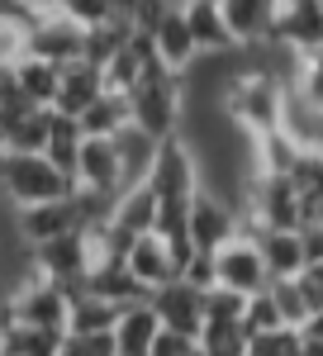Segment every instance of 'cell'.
<instances>
[{
	"label": "cell",
	"mask_w": 323,
	"mask_h": 356,
	"mask_svg": "<svg viewBox=\"0 0 323 356\" xmlns=\"http://www.w3.org/2000/svg\"><path fill=\"white\" fill-rule=\"evenodd\" d=\"M57 356H114V337L109 332H67Z\"/></svg>",
	"instance_id": "32"
},
{
	"label": "cell",
	"mask_w": 323,
	"mask_h": 356,
	"mask_svg": "<svg viewBox=\"0 0 323 356\" xmlns=\"http://www.w3.org/2000/svg\"><path fill=\"white\" fill-rule=\"evenodd\" d=\"M77 152H81V124L53 110V134H48V152H43V157H48L62 176L77 181Z\"/></svg>",
	"instance_id": "26"
},
{
	"label": "cell",
	"mask_w": 323,
	"mask_h": 356,
	"mask_svg": "<svg viewBox=\"0 0 323 356\" xmlns=\"http://www.w3.org/2000/svg\"><path fill=\"white\" fill-rule=\"evenodd\" d=\"M152 314H157L162 328L171 332H186V337H195L200 342V328H205V290H195V285H186L181 275L171 280V285H162V290H152Z\"/></svg>",
	"instance_id": "8"
},
{
	"label": "cell",
	"mask_w": 323,
	"mask_h": 356,
	"mask_svg": "<svg viewBox=\"0 0 323 356\" xmlns=\"http://www.w3.org/2000/svg\"><path fill=\"white\" fill-rule=\"evenodd\" d=\"M186 233H190V247H195V252H210V257H214L223 243H233V238L242 233V219H238V209H233L228 200L200 191L195 200H190Z\"/></svg>",
	"instance_id": "5"
},
{
	"label": "cell",
	"mask_w": 323,
	"mask_h": 356,
	"mask_svg": "<svg viewBox=\"0 0 323 356\" xmlns=\"http://www.w3.org/2000/svg\"><path fill=\"white\" fill-rule=\"evenodd\" d=\"M247 356H299V332L281 328V332H262L247 342Z\"/></svg>",
	"instance_id": "33"
},
{
	"label": "cell",
	"mask_w": 323,
	"mask_h": 356,
	"mask_svg": "<svg viewBox=\"0 0 323 356\" xmlns=\"http://www.w3.org/2000/svg\"><path fill=\"white\" fill-rule=\"evenodd\" d=\"M72 295V314H67V332H114L119 323V304H109L105 295H95V290H67Z\"/></svg>",
	"instance_id": "20"
},
{
	"label": "cell",
	"mask_w": 323,
	"mask_h": 356,
	"mask_svg": "<svg viewBox=\"0 0 323 356\" xmlns=\"http://www.w3.org/2000/svg\"><path fill=\"white\" fill-rule=\"evenodd\" d=\"M181 10H186V24H190V33H195V43H200V57L233 53V48H238V43L228 38V29H223L219 0H186Z\"/></svg>",
	"instance_id": "19"
},
{
	"label": "cell",
	"mask_w": 323,
	"mask_h": 356,
	"mask_svg": "<svg viewBox=\"0 0 323 356\" xmlns=\"http://www.w3.org/2000/svg\"><path fill=\"white\" fill-rule=\"evenodd\" d=\"M247 328L242 323H205L200 328V356H247Z\"/></svg>",
	"instance_id": "27"
},
{
	"label": "cell",
	"mask_w": 323,
	"mask_h": 356,
	"mask_svg": "<svg viewBox=\"0 0 323 356\" xmlns=\"http://www.w3.org/2000/svg\"><path fill=\"white\" fill-rule=\"evenodd\" d=\"M257 247H262V261H267L271 280H295L304 271V243L295 233H257Z\"/></svg>",
	"instance_id": "23"
},
{
	"label": "cell",
	"mask_w": 323,
	"mask_h": 356,
	"mask_svg": "<svg viewBox=\"0 0 323 356\" xmlns=\"http://www.w3.org/2000/svg\"><path fill=\"white\" fill-rule=\"evenodd\" d=\"M319 10H323V0H319Z\"/></svg>",
	"instance_id": "42"
},
{
	"label": "cell",
	"mask_w": 323,
	"mask_h": 356,
	"mask_svg": "<svg viewBox=\"0 0 323 356\" xmlns=\"http://www.w3.org/2000/svg\"><path fill=\"white\" fill-rule=\"evenodd\" d=\"M124 266H129V275H134L148 295H152V290H162V285H171V280L181 275L171 243H166V238H157V233H143V238H134L129 257H124Z\"/></svg>",
	"instance_id": "12"
},
{
	"label": "cell",
	"mask_w": 323,
	"mask_h": 356,
	"mask_svg": "<svg viewBox=\"0 0 323 356\" xmlns=\"http://www.w3.org/2000/svg\"><path fill=\"white\" fill-rule=\"evenodd\" d=\"M15 228H19V243L33 252V247L57 243V238H67V233H81V209H77V200H57V204L15 209Z\"/></svg>",
	"instance_id": "10"
},
{
	"label": "cell",
	"mask_w": 323,
	"mask_h": 356,
	"mask_svg": "<svg viewBox=\"0 0 323 356\" xmlns=\"http://www.w3.org/2000/svg\"><path fill=\"white\" fill-rule=\"evenodd\" d=\"M29 33H33V24L24 15H5L0 19V72H15L29 57Z\"/></svg>",
	"instance_id": "28"
},
{
	"label": "cell",
	"mask_w": 323,
	"mask_h": 356,
	"mask_svg": "<svg viewBox=\"0 0 323 356\" xmlns=\"http://www.w3.org/2000/svg\"><path fill=\"white\" fill-rule=\"evenodd\" d=\"M247 314V295H233V290H205V323H242Z\"/></svg>",
	"instance_id": "31"
},
{
	"label": "cell",
	"mask_w": 323,
	"mask_h": 356,
	"mask_svg": "<svg viewBox=\"0 0 323 356\" xmlns=\"http://www.w3.org/2000/svg\"><path fill=\"white\" fill-rule=\"evenodd\" d=\"M299 332H304V337H319V342H323V309H319V314H314V318H309Z\"/></svg>",
	"instance_id": "40"
},
{
	"label": "cell",
	"mask_w": 323,
	"mask_h": 356,
	"mask_svg": "<svg viewBox=\"0 0 323 356\" xmlns=\"http://www.w3.org/2000/svg\"><path fill=\"white\" fill-rule=\"evenodd\" d=\"M33 257V266L57 280V285H67V290H77L86 285V275H90V247H86V233H67V238H57V243H43L29 252Z\"/></svg>",
	"instance_id": "9"
},
{
	"label": "cell",
	"mask_w": 323,
	"mask_h": 356,
	"mask_svg": "<svg viewBox=\"0 0 323 356\" xmlns=\"http://www.w3.org/2000/svg\"><path fill=\"white\" fill-rule=\"evenodd\" d=\"M242 328H247V337H262V332H281V328H285V323H281V309H276V300H271V285L262 290V295L247 300Z\"/></svg>",
	"instance_id": "29"
},
{
	"label": "cell",
	"mask_w": 323,
	"mask_h": 356,
	"mask_svg": "<svg viewBox=\"0 0 323 356\" xmlns=\"http://www.w3.org/2000/svg\"><path fill=\"white\" fill-rule=\"evenodd\" d=\"M290 181L299 191V228L304 223H323V152H299Z\"/></svg>",
	"instance_id": "22"
},
{
	"label": "cell",
	"mask_w": 323,
	"mask_h": 356,
	"mask_svg": "<svg viewBox=\"0 0 323 356\" xmlns=\"http://www.w3.org/2000/svg\"><path fill=\"white\" fill-rule=\"evenodd\" d=\"M114 152H119V176H124V191H129V186H143V181L152 176L162 143L129 124V129H119V134H114Z\"/></svg>",
	"instance_id": "17"
},
{
	"label": "cell",
	"mask_w": 323,
	"mask_h": 356,
	"mask_svg": "<svg viewBox=\"0 0 323 356\" xmlns=\"http://www.w3.org/2000/svg\"><path fill=\"white\" fill-rule=\"evenodd\" d=\"M299 356H323V342H319V337H304V332H299Z\"/></svg>",
	"instance_id": "39"
},
{
	"label": "cell",
	"mask_w": 323,
	"mask_h": 356,
	"mask_svg": "<svg viewBox=\"0 0 323 356\" xmlns=\"http://www.w3.org/2000/svg\"><path fill=\"white\" fill-rule=\"evenodd\" d=\"M299 243H304V266H323V223H304Z\"/></svg>",
	"instance_id": "37"
},
{
	"label": "cell",
	"mask_w": 323,
	"mask_h": 356,
	"mask_svg": "<svg viewBox=\"0 0 323 356\" xmlns=\"http://www.w3.org/2000/svg\"><path fill=\"white\" fill-rule=\"evenodd\" d=\"M109 223H114L119 233H129V238L157 233V195H152V186L143 181V186H129V191L114 195V214H109Z\"/></svg>",
	"instance_id": "18"
},
{
	"label": "cell",
	"mask_w": 323,
	"mask_h": 356,
	"mask_svg": "<svg viewBox=\"0 0 323 356\" xmlns=\"http://www.w3.org/2000/svg\"><path fill=\"white\" fill-rule=\"evenodd\" d=\"M62 328H29V323H5L0 328V356H57L62 352Z\"/></svg>",
	"instance_id": "24"
},
{
	"label": "cell",
	"mask_w": 323,
	"mask_h": 356,
	"mask_svg": "<svg viewBox=\"0 0 323 356\" xmlns=\"http://www.w3.org/2000/svg\"><path fill=\"white\" fill-rule=\"evenodd\" d=\"M29 57L48 62V67H72V62H86V29L67 15H53V19H38L33 33H29Z\"/></svg>",
	"instance_id": "7"
},
{
	"label": "cell",
	"mask_w": 323,
	"mask_h": 356,
	"mask_svg": "<svg viewBox=\"0 0 323 356\" xmlns=\"http://www.w3.org/2000/svg\"><path fill=\"white\" fill-rule=\"evenodd\" d=\"M57 86H62V67H48V62H38V57H24V62L15 67V90L24 95L33 110H53Z\"/></svg>",
	"instance_id": "21"
},
{
	"label": "cell",
	"mask_w": 323,
	"mask_h": 356,
	"mask_svg": "<svg viewBox=\"0 0 323 356\" xmlns=\"http://www.w3.org/2000/svg\"><path fill=\"white\" fill-rule=\"evenodd\" d=\"M219 15H223V29L238 48L276 43V19H281L276 0H219Z\"/></svg>",
	"instance_id": "6"
},
{
	"label": "cell",
	"mask_w": 323,
	"mask_h": 356,
	"mask_svg": "<svg viewBox=\"0 0 323 356\" xmlns=\"http://www.w3.org/2000/svg\"><path fill=\"white\" fill-rule=\"evenodd\" d=\"M214 285L233 290V295H247V300L271 285V271L262 261V247H257L252 233H238L233 243H223L214 252Z\"/></svg>",
	"instance_id": "4"
},
{
	"label": "cell",
	"mask_w": 323,
	"mask_h": 356,
	"mask_svg": "<svg viewBox=\"0 0 323 356\" xmlns=\"http://www.w3.org/2000/svg\"><path fill=\"white\" fill-rule=\"evenodd\" d=\"M148 38H152L157 62L171 76H186L190 67H195V57H200V43H195V33H190V24H186V10H171Z\"/></svg>",
	"instance_id": "13"
},
{
	"label": "cell",
	"mask_w": 323,
	"mask_h": 356,
	"mask_svg": "<svg viewBox=\"0 0 323 356\" xmlns=\"http://www.w3.org/2000/svg\"><path fill=\"white\" fill-rule=\"evenodd\" d=\"M19 15H24L29 24L53 19V15H62V0H19Z\"/></svg>",
	"instance_id": "38"
},
{
	"label": "cell",
	"mask_w": 323,
	"mask_h": 356,
	"mask_svg": "<svg viewBox=\"0 0 323 356\" xmlns=\"http://www.w3.org/2000/svg\"><path fill=\"white\" fill-rule=\"evenodd\" d=\"M276 5H281V10H290V5H304V0H276Z\"/></svg>",
	"instance_id": "41"
},
{
	"label": "cell",
	"mask_w": 323,
	"mask_h": 356,
	"mask_svg": "<svg viewBox=\"0 0 323 356\" xmlns=\"http://www.w3.org/2000/svg\"><path fill=\"white\" fill-rule=\"evenodd\" d=\"M157 314H152V304H129V309H119V323H114V356H152V342H157Z\"/></svg>",
	"instance_id": "16"
},
{
	"label": "cell",
	"mask_w": 323,
	"mask_h": 356,
	"mask_svg": "<svg viewBox=\"0 0 323 356\" xmlns=\"http://www.w3.org/2000/svg\"><path fill=\"white\" fill-rule=\"evenodd\" d=\"M62 15L77 19L81 29H100L109 24V0H62Z\"/></svg>",
	"instance_id": "34"
},
{
	"label": "cell",
	"mask_w": 323,
	"mask_h": 356,
	"mask_svg": "<svg viewBox=\"0 0 323 356\" xmlns=\"http://www.w3.org/2000/svg\"><path fill=\"white\" fill-rule=\"evenodd\" d=\"M77 181L62 176L43 152L33 157H5L0 162V195L10 209H33V204H57V200H72Z\"/></svg>",
	"instance_id": "3"
},
{
	"label": "cell",
	"mask_w": 323,
	"mask_h": 356,
	"mask_svg": "<svg viewBox=\"0 0 323 356\" xmlns=\"http://www.w3.org/2000/svg\"><path fill=\"white\" fill-rule=\"evenodd\" d=\"M181 119H186V86L162 62H152L143 72V81L134 86V95H129V124L143 129L148 138L166 143V138L181 134Z\"/></svg>",
	"instance_id": "1"
},
{
	"label": "cell",
	"mask_w": 323,
	"mask_h": 356,
	"mask_svg": "<svg viewBox=\"0 0 323 356\" xmlns=\"http://www.w3.org/2000/svg\"><path fill=\"white\" fill-rule=\"evenodd\" d=\"M271 300H276V309H281V323H285V328L299 332L304 323H309V304H304L295 280H271Z\"/></svg>",
	"instance_id": "30"
},
{
	"label": "cell",
	"mask_w": 323,
	"mask_h": 356,
	"mask_svg": "<svg viewBox=\"0 0 323 356\" xmlns=\"http://www.w3.org/2000/svg\"><path fill=\"white\" fill-rule=\"evenodd\" d=\"M77 124H81V138H114L119 129H129V95H109L105 90Z\"/></svg>",
	"instance_id": "25"
},
{
	"label": "cell",
	"mask_w": 323,
	"mask_h": 356,
	"mask_svg": "<svg viewBox=\"0 0 323 356\" xmlns=\"http://www.w3.org/2000/svg\"><path fill=\"white\" fill-rule=\"evenodd\" d=\"M276 43H285V48L299 53V57L323 53V10H319V0H304V5L281 10V19H276Z\"/></svg>",
	"instance_id": "14"
},
{
	"label": "cell",
	"mask_w": 323,
	"mask_h": 356,
	"mask_svg": "<svg viewBox=\"0 0 323 356\" xmlns=\"http://www.w3.org/2000/svg\"><path fill=\"white\" fill-rule=\"evenodd\" d=\"M195 352H200V342L186 337V332H171V328H162L157 342H152V356H195Z\"/></svg>",
	"instance_id": "36"
},
{
	"label": "cell",
	"mask_w": 323,
	"mask_h": 356,
	"mask_svg": "<svg viewBox=\"0 0 323 356\" xmlns=\"http://www.w3.org/2000/svg\"><path fill=\"white\" fill-rule=\"evenodd\" d=\"M223 114L238 124L247 138H262V134H276L281 129V114H285V86L267 76V72H252L242 67L238 76L228 81L223 90Z\"/></svg>",
	"instance_id": "2"
},
{
	"label": "cell",
	"mask_w": 323,
	"mask_h": 356,
	"mask_svg": "<svg viewBox=\"0 0 323 356\" xmlns=\"http://www.w3.org/2000/svg\"><path fill=\"white\" fill-rule=\"evenodd\" d=\"M299 295H304V304H309V318L323 309V266H304V271L295 275Z\"/></svg>",
	"instance_id": "35"
},
{
	"label": "cell",
	"mask_w": 323,
	"mask_h": 356,
	"mask_svg": "<svg viewBox=\"0 0 323 356\" xmlns=\"http://www.w3.org/2000/svg\"><path fill=\"white\" fill-rule=\"evenodd\" d=\"M100 95H105V76H100V67H90V62H72V67H62V86H57V105H53V110L67 114V119H81Z\"/></svg>",
	"instance_id": "15"
},
{
	"label": "cell",
	"mask_w": 323,
	"mask_h": 356,
	"mask_svg": "<svg viewBox=\"0 0 323 356\" xmlns=\"http://www.w3.org/2000/svg\"><path fill=\"white\" fill-rule=\"evenodd\" d=\"M77 191L109 195V200L124 191L114 138H81V152H77Z\"/></svg>",
	"instance_id": "11"
}]
</instances>
